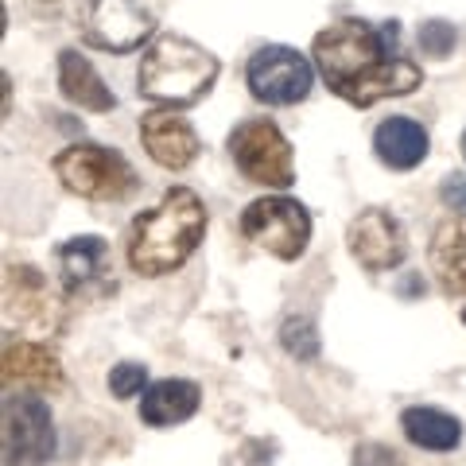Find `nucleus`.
Listing matches in <instances>:
<instances>
[{"mask_svg":"<svg viewBox=\"0 0 466 466\" xmlns=\"http://www.w3.org/2000/svg\"><path fill=\"white\" fill-rule=\"evenodd\" d=\"M55 70H58V94H63L70 106L90 109V113H113L116 109V94L109 90V82L97 75V66L78 47L58 51Z\"/></svg>","mask_w":466,"mask_h":466,"instance_id":"nucleus-12","label":"nucleus"},{"mask_svg":"<svg viewBox=\"0 0 466 466\" xmlns=\"http://www.w3.org/2000/svg\"><path fill=\"white\" fill-rule=\"evenodd\" d=\"M226 148H229V159L238 164V171L257 187L288 191V187L296 183V152H291V140L268 116H245L241 125H233Z\"/></svg>","mask_w":466,"mask_h":466,"instance_id":"nucleus-5","label":"nucleus"},{"mask_svg":"<svg viewBox=\"0 0 466 466\" xmlns=\"http://www.w3.org/2000/svg\"><path fill=\"white\" fill-rule=\"evenodd\" d=\"M58 257V280H63L66 296H78L90 284H97L109 268V241L97 233H78V238L63 241L55 249Z\"/></svg>","mask_w":466,"mask_h":466,"instance_id":"nucleus-16","label":"nucleus"},{"mask_svg":"<svg viewBox=\"0 0 466 466\" xmlns=\"http://www.w3.org/2000/svg\"><path fill=\"white\" fill-rule=\"evenodd\" d=\"M459 152H462V159H466V125H462V137H459Z\"/></svg>","mask_w":466,"mask_h":466,"instance_id":"nucleus-24","label":"nucleus"},{"mask_svg":"<svg viewBox=\"0 0 466 466\" xmlns=\"http://www.w3.org/2000/svg\"><path fill=\"white\" fill-rule=\"evenodd\" d=\"M148 385L152 381H148V366H144V361H116L109 370V392L116 400L137 397V392H144Z\"/></svg>","mask_w":466,"mask_h":466,"instance_id":"nucleus-20","label":"nucleus"},{"mask_svg":"<svg viewBox=\"0 0 466 466\" xmlns=\"http://www.w3.org/2000/svg\"><path fill=\"white\" fill-rule=\"evenodd\" d=\"M373 156L389 171H412L431 156V137L412 116H385L373 128Z\"/></svg>","mask_w":466,"mask_h":466,"instance_id":"nucleus-13","label":"nucleus"},{"mask_svg":"<svg viewBox=\"0 0 466 466\" xmlns=\"http://www.w3.org/2000/svg\"><path fill=\"white\" fill-rule=\"evenodd\" d=\"M0 447L5 466H39L55 455V420L39 392H5Z\"/></svg>","mask_w":466,"mask_h":466,"instance_id":"nucleus-9","label":"nucleus"},{"mask_svg":"<svg viewBox=\"0 0 466 466\" xmlns=\"http://www.w3.org/2000/svg\"><path fill=\"white\" fill-rule=\"evenodd\" d=\"M440 202L451 214L466 218V171H451L447 179L440 183Z\"/></svg>","mask_w":466,"mask_h":466,"instance_id":"nucleus-22","label":"nucleus"},{"mask_svg":"<svg viewBox=\"0 0 466 466\" xmlns=\"http://www.w3.org/2000/svg\"><path fill=\"white\" fill-rule=\"evenodd\" d=\"M400 24H370L342 16L327 24L311 43V63L334 97L354 109H370L381 97H404L424 86V70L400 55Z\"/></svg>","mask_w":466,"mask_h":466,"instance_id":"nucleus-1","label":"nucleus"},{"mask_svg":"<svg viewBox=\"0 0 466 466\" xmlns=\"http://www.w3.org/2000/svg\"><path fill=\"white\" fill-rule=\"evenodd\" d=\"M400 431L412 447L431 455H451L462 443V420L435 404H408L400 412Z\"/></svg>","mask_w":466,"mask_h":466,"instance_id":"nucleus-17","label":"nucleus"},{"mask_svg":"<svg viewBox=\"0 0 466 466\" xmlns=\"http://www.w3.org/2000/svg\"><path fill=\"white\" fill-rule=\"evenodd\" d=\"M280 346L296 361H315L319 358V330L308 315H288L280 327Z\"/></svg>","mask_w":466,"mask_h":466,"instance_id":"nucleus-19","label":"nucleus"},{"mask_svg":"<svg viewBox=\"0 0 466 466\" xmlns=\"http://www.w3.org/2000/svg\"><path fill=\"white\" fill-rule=\"evenodd\" d=\"M346 249L370 272H392L408 257V233L404 222L389 207H366L350 218L346 226Z\"/></svg>","mask_w":466,"mask_h":466,"instance_id":"nucleus-10","label":"nucleus"},{"mask_svg":"<svg viewBox=\"0 0 466 466\" xmlns=\"http://www.w3.org/2000/svg\"><path fill=\"white\" fill-rule=\"evenodd\" d=\"M140 144H144V152L167 171L191 167L202 152V140L195 133L191 116L179 113V109H148L144 113L140 116Z\"/></svg>","mask_w":466,"mask_h":466,"instance_id":"nucleus-11","label":"nucleus"},{"mask_svg":"<svg viewBox=\"0 0 466 466\" xmlns=\"http://www.w3.org/2000/svg\"><path fill=\"white\" fill-rule=\"evenodd\" d=\"M354 466H400V459L385 443H361L354 447Z\"/></svg>","mask_w":466,"mask_h":466,"instance_id":"nucleus-23","label":"nucleus"},{"mask_svg":"<svg viewBox=\"0 0 466 466\" xmlns=\"http://www.w3.org/2000/svg\"><path fill=\"white\" fill-rule=\"evenodd\" d=\"M428 265L431 276L447 296H466V222L451 218V222L435 226L428 245Z\"/></svg>","mask_w":466,"mask_h":466,"instance_id":"nucleus-18","label":"nucleus"},{"mask_svg":"<svg viewBox=\"0 0 466 466\" xmlns=\"http://www.w3.org/2000/svg\"><path fill=\"white\" fill-rule=\"evenodd\" d=\"M315 75L311 58L288 43H265L245 63V86L260 106H296L311 94Z\"/></svg>","mask_w":466,"mask_h":466,"instance_id":"nucleus-8","label":"nucleus"},{"mask_svg":"<svg viewBox=\"0 0 466 466\" xmlns=\"http://www.w3.org/2000/svg\"><path fill=\"white\" fill-rule=\"evenodd\" d=\"M462 327H466V308H462Z\"/></svg>","mask_w":466,"mask_h":466,"instance_id":"nucleus-25","label":"nucleus"},{"mask_svg":"<svg viewBox=\"0 0 466 466\" xmlns=\"http://www.w3.org/2000/svg\"><path fill=\"white\" fill-rule=\"evenodd\" d=\"M0 377H5L8 392L55 389V385H63V366H58L55 350L39 342H8L5 358H0Z\"/></svg>","mask_w":466,"mask_h":466,"instance_id":"nucleus-15","label":"nucleus"},{"mask_svg":"<svg viewBox=\"0 0 466 466\" xmlns=\"http://www.w3.org/2000/svg\"><path fill=\"white\" fill-rule=\"evenodd\" d=\"M202 238H207V202L191 187H167L156 207L140 210L128 222V268L144 280L171 276L195 257Z\"/></svg>","mask_w":466,"mask_h":466,"instance_id":"nucleus-2","label":"nucleus"},{"mask_svg":"<svg viewBox=\"0 0 466 466\" xmlns=\"http://www.w3.org/2000/svg\"><path fill=\"white\" fill-rule=\"evenodd\" d=\"M455 27H451L447 20H424L420 24V32H416V43H420V51H424L428 58H447L451 51H455Z\"/></svg>","mask_w":466,"mask_h":466,"instance_id":"nucleus-21","label":"nucleus"},{"mask_svg":"<svg viewBox=\"0 0 466 466\" xmlns=\"http://www.w3.org/2000/svg\"><path fill=\"white\" fill-rule=\"evenodd\" d=\"M202 408V389L191 377H164L140 392V420L148 428H179Z\"/></svg>","mask_w":466,"mask_h":466,"instance_id":"nucleus-14","label":"nucleus"},{"mask_svg":"<svg viewBox=\"0 0 466 466\" xmlns=\"http://www.w3.org/2000/svg\"><path fill=\"white\" fill-rule=\"evenodd\" d=\"M241 233L249 238L257 249L272 253L284 265L308 253L311 245V210L291 195H260L241 210Z\"/></svg>","mask_w":466,"mask_h":466,"instance_id":"nucleus-6","label":"nucleus"},{"mask_svg":"<svg viewBox=\"0 0 466 466\" xmlns=\"http://www.w3.org/2000/svg\"><path fill=\"white\" fill-rule=\"evenodd\" d=\"M156 8L152 0H90L78 12V32L86 47L109 55H133L156 35Z\"/></svg>","mask_w":466,"mask_h":466,"instance_id":"nucleus-7","label":"nucleus"},{"mask_svg":"<svg viewBox=\"0 0 466 466\" xmlns=\"http://www.w3.org/2000/svg\"><path fill=\"white\" fill-rule=\"evenodd\" d=\"M218 75H222V63L214 51L187 35L167 32L140 55L137 94L159 109H191L214 90Z\"/></svg>","mask_w":466,"mask_h":466,"instance_id":"nucleus-3","label":"nucleus"},{"mask_svg":"<svg viewBox=\"0 0 466 466\" xmlns=\"http://www.w3.org/2000/svg\"><path fill=\"white\" fill-rule=\"evenodd\" d=\"M51 167L70 195L90 202H125L128 195L140 191V175L133 171V164L106 144H66L51 159Z\"/></svg>","mask_w":466,"mask_h":466,"instance_id":"nucleus-4","label":"nucleus"}]
</instances>
